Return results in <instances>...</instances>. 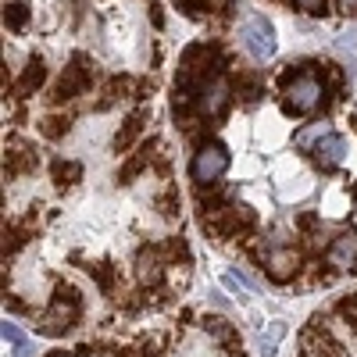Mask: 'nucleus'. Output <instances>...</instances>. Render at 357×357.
Masks as SVG:
<instances>
[{
  "label": "nucleus",
  "instance_id": "1",
  "mask_svg": "<svg viewBox=\"0 0 357 357\" xmlns=\"http://www.w3.org/2000/svg\"><path fill=\"white\" fill-rule=\"evenodd\" d=\"M75 318H79V293H75L72 286H57L50 311L36 321V333H43V336H61V333H68L72 325H75Z\"/></svg>",
  "mask_w": 357,
  "mask_h": 357
},
{
  "label": "nucleus",
  "instance_id": "2",
  "mask_svg": "<svg viewBox=\"0 0 357 357\" xmlns=\"http://www.w3.org/2000/svg\"><path fill=\"white\" fill-rule=\"evenodd\" d=\"M282 93H286V104H289L293 111L311 114V111H318V107H321V100H325V86H321V79H318V75L301 72V75H293V79L286 82Z\"/></svg>",
  "mask_w": 357,
  "mask_h": 357
},
{
  "label": "nucleus",
  "instance_id": "3",
  "mask_svg": "<svg viewBox=\"0 0 357 357\" xmlns=\"http://www.w3.org/2000/svg\"><path fill=\"white\" fill-rule=\"evenodd\" d=\"M225 168H229L225 146L222 143H204L197 151V158H193V165H190V175L197 178V183H218V178L225 175Z\"/></svg>",
  "mask_w": 357,
  "mask_h": 357
},
{
  "label": "nucleus",
  "instance_id": "4",
  "mask_svg": "<svg viewBox=\"0 0 357 357\" xmlns=\"http://www.w3.org/2000/svg\"><path fill=\"white\" fill-rule=\"evenodd\" d=\"M243 47L257 57V61H264V57H272L275 54V29H272V22H264L261 15H250L247 22H243Z\"/></svg>",
  "mask_w": 357,
  "mask_h": 357
},
{
  "label": "nucleus",
  "instance_id": "5",
  "mask_svg": "<svg viewBox=\"0 0 357 357\" xmlns=\"http://www.w3.org/2000/svg\"><path fill=\"white\" fill-rule=\"evenodd\" d=\"M325 257H329V264L336 268V272L357 268V232H343V236H336Z\"/></svg>",
  "mask_w": 357,
  "mask_h": 357
},
{
  "label": "nucleus",
  "instance_id": "6",
  "mask_svg": "<svg viewBox=\"0 0 357 357\" xmlns=\"http://www.w3.org/2000/svg\"><path fill=\"white\" fill-rule=\"evenodd\" d=\"M197 107H200V114H207V118H218L225 107H229V86L225 82H207L204 89H200V97H197Z\"/></svg>",
  "mask_w": 357,
  "mask_h": 357
},
{
  "label": "nucleus",
  "instance_id": "7",
  "mask_svg": "<svg viewBox=\"0 0 357 357\" xmlns=\"http://www.w3.org/2000/svg\"><path fill=\"white\" fill-rule=\"evenodd\" d=\"M86 86H89V72H86V65L82 61H75V65H68L65 68V75L57 79V100H68V97H79V93H86Z\"/></svg>",
  "mask_w": 357,
  "mask_h": 357
},
{
  "label": "nucleus",
  "instance_id": "8",
  "mask_svg": "<svg viewBox=\"0 0 357 357\" xmlns=\"http://www.w3.org/2000/svg\"><path fill=\"white\" fill-rule=\"evenodd\" d=\"M264 272L272 275L275 282H289L293 272H296V254L293 250H282V247H272L264 257Z\"/></svg>",
  "mask_w": 357,
  "mask_h": 357
},
{
  "label": "nucleus",
  "instance_id": "9",
  "mask_svg": "<svg viewBox=\"0 0 357 357\" xmlns=\"http://www.w3.org/2000/svg\"><path fill=\"white\" fill-rule=\"evenodd\" d=\"M343 158H347V139L336 136V132H329V136L314 146V161H318L321 168H340Z\"/></svg>",
  "mask_w": 357,
  "mask_h": 357
},
{
  "label": "nucleus",
  "instance_id": "10",
  "mask_svg": "<svg viewBox=\"0 0 357 357\" xmlns=\"http://www.w3.org/2000/svg\"><path fill=\"white\" fill-rule=\"evenodd\" d=\"M139 282L146 286V282H161V261H158V250H146V254H139Z\"/></svg>",
  "mask_w": 357,
  "mask_h": 357
},
{
  "label": "nucleus",
  "instance_id": "11",
  "mask_svg": "<svg viewBox=\"0 0 357 357\" xmlns=\"http://www.w3.org/2000/svg\"><path fill=\"white\" fill-rule=\"evenodd\" d=\"M329 132H333V129L325 126V122H314V126H307V129L296 132V146H301V151H314V146L329 136Z\"/></svg>",
  "mask_w": 357,
  "mask_h": 357
},
{
  "label": "nucleus",
  "instance_id": "12",
  "mask_svg": "<svg viewBox=\"0 0 357 357\" xmlns=\"http://www.w3.org/2000/svg\"><path fill=\"white\" fill-rule=\"evenodd\" d=\"M43 79H47V68H43L40 57H33V61L25 65V75L18 79V89H22V93H29V89H36Z\"/></svg>",
  "mask_w": 357,
  "mask_h": 357
},
{
  "label": "nucleus",
  "instance_id": "13",
  "mask_svg": "<svg viewBox=\"0 0 357 357\" xmlns=\"http://www.w3.org/2000/svg\"><path fill=\"white\" fill-rule=\"evenodd\" d=\"M282 336H286V321H272V325H268V336H264V343H261V357H275Z\"/></svg>",
  "mask_w": 357,
  "mask_h": 357
},
{
  "label": "nucleus",
  "instance_id": "14",
  "mask_svg": "<svg viewBox=\"0 0 357 357\" xmlns=\"http://www.w3.org/2000/svg\"><path fill=\"white\" fill-rule=\"evenodd\" d=\"M139 129H143V118H139V114H136V118H129V126H126L122 132H118V139H114V143H118V151H129Z\"/></svg>",
  "mask_w": 357,
  "mask_h": 357
},
{
  "label": "nucleus",
  "instance_id": "15",
  "mask_svg": "<svg viewBox=\"0 0 357 357\" xmlns=\"http://www.w3.org/2000/svg\"><path fill=\"white\" fill-rule=\"evenodd\" d=\"M43 136H50V139H57L61 132H68V118H61V114H50V118H43Z\"/></svg>",
  "mask_w": 357,
  "mask_h": 357
},
{
  "label": "nucleus",
  "instance_id": "16",
  "mask_svg": "<svg viewBox=\"0 0 357 357\" xmlns=\"http://www.w3.org/2000/svg\"><path fill=\"white\" fill-rule=\"evenodd\" d=\"M25 18H29V8H25V4H8V8H4V22H8L11 29H22Z\"/></svg>",
  "mask_w": 357,
  "mask_h": 357
},
{
  "label": "nucleus",
  "instance_id": "17",
  "mask_svg": "<svg viewBox=\"0 0 357 357\" xmlns=\"http://www.w3.org/2000/svg\"><path fill=\"white\" fill-rule=\"evenodd\" d=\"M86 268H89V275H97V279H100L104 289L114 286V268H104V264H86Z\"/></svg>",
  "mask_w": 357,
  "mask_h": 357
},
{
  "label": "nucleus",
  "instance_id": "18",
  "mask_svg": "<svg viewBox=\"0 0 357 357\" xmlns=\"http://www.w3.org/2000/svg\"><path fill=\"white\" fill-rule=\"evenodd\" d=\"M54 175H57V183H75V175H79V165H57L54 168Z\"/></svg>",
  "mask_w": 357,
  "mask_h": 357
},
{
  "label": "nucleus",
  "instance_id": "19",
  "mask_svg": "<svg viewBox=\"0 0 357 357\" xmlns=\"http://www.w3.org/2000/svg\"><path fill=\"white\" fill-rule=\"evenodd\" d=\"M4 340H8V343H15V347H18V343H25V336H22V329H18L15 321H4Z\"/></svg>",
  "mask_w": 357,
  "mask_h": 357
},
{
  "label": "nucleus",
  "instance_id": "20",
  "mask_svg": "<svg viewBox=\"0 0 357 357\" xmlns=\"http://www.w3.org/2000/svg\"><path fill=\"white\" fill-rule=\"evenodd\" d=\"M114 357H158V350H151V347H129V350L114 354Z\"/></svg>",
  "mask_w": 357,
  "mask_h": 357
},
{
  "label": "nucleus",
  "instance_id": "21",
  "mask_svg": "<svg viewBox=\"0 0 357 357\" xmlns=\"http://www.w3.org/2000/svg\"><path fill=\"white\" fill-rule=\"evenodd\" d=\"M296 8H304L307 15H321L325 11V0H296Z\"/></svg>",
  "mask_w": 357,
  "mask_h": 357
},
{
  "label": "nucleus",
  "instance_id": "22",
  "mask_svg": "<svg viewBox=\"0 0 357 357\" xmlns=\"http://www.w3.org/2000/svg\"><path fill=\"white\" fill-rule=\"evenodd\" d=\"M143 165H146V154H139V158H132V161H129V165L122 168V178H129V175H136V172H139Z\"/></svg>",
  "mask_w": 357,
  "mask_h": 357
},
{
  "label": "nucleus",
  "instance_id": "23",
  "mask_svg": "<svg viewBox=\"0 0 357 357\" xmlns=\"http://www.w3.org/2000/svg\"><path fill=\"white\" fill-rule=\"evenodd\" d=\"M15 357H33V347H29V343H18V347H15Z\"/></svg>",
  "mask_w": 357,
  "mask_h": 357
},
{
  "label": "nucleus",
  "instance_id": "24",
  "mask_svg": "<svg viewBox=\"0 0 357 357\" xmlns=\"http://www.w3.org/2000/svg\"><path fill=\"white\" fill-rule=\"evenodd\" d=\"M340 8L350 15V11H357V0H340Z\"/></svg>",
  "mask_w": 357,
  "mask_h": 357
}]
</instances>
